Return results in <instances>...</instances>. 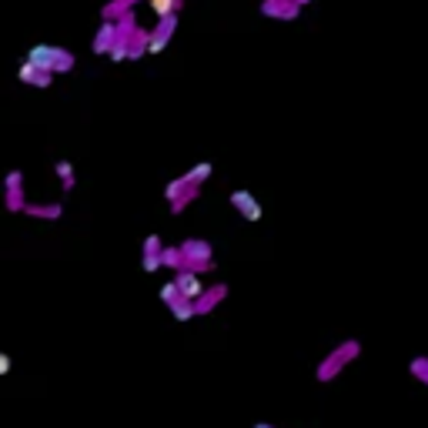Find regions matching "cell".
<instances>
[{
    "label": "cell",
    "mask_w": 428,
    "mask_h": 428,
    "mask_svg": "<svg viewBox=\"0 0 428 428\" xmlns=\"http://www.w3.org/2000/svg\"><path fill=\"white\" fill-rule=\"evenodd\" d=\"M27 61L41 67V71H51V74H67L74 67V54L64 51V47H51V44H33L27 51Z\"/></svg>",
    "instance_id": "cell-1"
},
{
    "label": "cell",
    "mask_w": 428,
    "mask_h": 428,
    "mask_svg": "<svg viewBox=\"0 0 428 428\" xmlns=\"http://www.w3.org/2000/svg\"><path fill=\"white\" fill-rule=\"evenodd\" d=\"M177 31V14H167V17H157V27L151 31V41H147V54H161L167 44H171V37Z\"/></svg>",
    "instance_id": "cell-2"
},
{
    "label": "cell",
    "mask_w": 428,
    "mask_h": 428,
    "mask_svg": "<svg viewBox=\"0 0 428 428\" xmlns=\"http://www.w3.org/2000/svg\"><path fill=\"white\" fill-rule=\"evenodd\" d=\"M261 14L264 17H275V21H298L301 17V4L298 0H264Z\"/></svg>",
    "instance_id": "cell-3"
},
{
    "label": "cell",
    "mask_w": 428,
    "mask_h": 428,
    "mask_svg": "<svg viewBox=\"0 0 428 428\" xmlns=\"http://www.w3.org/2000/svg\"><path fill=\"white\" fill-rule=\"evenodd\" d=\"M118 37H121V24H114L108 17L98 27V33H94V54H110V47L118 44Z\"/></svg>",
    "instance_id": "cell-4"
},
{
    "label": "cell",
    "mask_w": 428,
    "mask_h": 428,
    "mask_svg": "<svg viewBox=\"0 0 428 428\" xmlns=\"http://www.w3.org/2000/svg\"><path fill=\"white\" fill-rule=\"evenodd\" d=\"M51 71H41L33 61H24L21 64V80L24 84H33V88H51Z\"/></svg>",
    "instance_id": "cell-5"
},
{
    "label": "cell",
    "mask_w": 428,
    "mask_h": 428,
    "mask_svg": "<svg viewBox=\"0 0 428 428\" xmlns=\"http://www.w3.org/2000/svg\"><path fill=\"white\" fill-rule=\"evenodd\" d=\"M231 204L241 211L248 221H258V218H261V204H258V201H254L248 191H234V194H231Z\"/></svg>",
    "instance_id": "cell-6"
},
{
    "label": "cell",
    "mask_w": 428,
    "mask_h": 428,
    "mask_svg": "<svg viewBox=\"0 0 428 428\" xmlns=\"http://www.w3.org/2000/svg\"><path fill=\"white\" fill-rule=\"evenodd\" d=\"M134 4H137V0H110V4H104V11H100V17H104V21H118V17H121V14H127V11H134Z\"/></svg>",
    "instance_id": "cell-7"
},
{
    "label": "cell",
    "mask_w": 428,
    "mask_h": 428,
    "mask_svg": "<svg viewBox=\"0 0 428 428\" xmlns=\"http://www.w3.org/2000/svg\"><path fill=\"white\" fill-rule=\"evenodd\" d=\"M151 7L157 17H167V14H177L184 7V0H151Z\"/></svg>",
    "instance_id": "cell-8"
},
{
    "label": "cell",
    "mask_w": 428,
    "mask_h": 428,
    "mask_svg": "<svg viewBox=\"0 0 428 428\" xmlns=\"http://www.w3.org/2000/svg\"><path fill=\"white\" fill-rule=\"evenodd\" d=\"M177 285H181V298H198L201 295V285L194 275H181L177 278Z\"/></svg>",
    "instance_id": "cell-9"
},
{
    "label": "cell",
    "mask_w": 428,
    "mask_h": 428,
    "mask_svg": "<svg viewBox=\"0 0 428 428\" xmlns=\"http://www.w3.org/2000/svg\"><path fill=\"white\" fill-rule=\"evenodd\" d=\"M24 211H27V214H37V218H61V204H54V208H33V204H27V208H24Z\"/></svg>",
    "instance_id": "cell-10"
},
{
    "label": "cell",
    "mask_w": 428,
    "mask_h": 428,
    "mask_svg": "<svg viewBox=\"0 0 428 428\" xmlns=\"http://www.w3.org/2000/svg\"><path fill=\"white\" fill-rule=\"evenodd\" d=\"M211 174V165H208V161H204V165H198V167H194V171H187V181H191V184H201V181H204V177H208Z\"/></svg>",
    "instance_id": "cell-11"
},
{
    "label": "cell",
    "mask_w": 428,
    "mask_h": 428,
    "mask_svg": "<svg viewBox=\"0 0 428 428\" xmlns=\"http://www.w3.org/2000/svg\"><path fill=\"white\" fill-rule=\"evenodd\" d=\"M174 315L177 318H191V311H194V308H191V298H181V301H174Z\"/></svg>",
    "instance_id": "cell-12"
},
{
    "label": "cell",
    "mask_w": 428,
    "mask_h": 428,
    "mask_svg": "<svg viewBox=\"0 0 428 428\" xmlns=\"http://www.w3.org/2000/svg\"><path fill=\"white\" fill-rule=\"evenodd\" d=\"M57 174L64 177V187H67V191L74 187V177H71V165H67V161H61V165H57Z\"/></svg>",
    "instance_id": "cell-13"
},
{
    "label": "cell",
    "mask_w": 428,
    "mask_h": 428,
    "mask_svg": "<svg viewBox=\"0 0 428 428\" xmlns=\"http://www.w3.org/2000/svg\"><path fill=\"white\" fill-rule=\"evenodd\" d=\"M177 291H181V285H177V281H174V285H167L165 291H161V298H165L167 305H174V301H177Z\"/></svg>",
    "instance_id": "cell-14"
},
{
    "label": "cell",
    "mask_w": 428,
    "mask_h": 428,
    "mask_svg": "<svg viewBox=\"0 0 428 428\" xmlns=\"http://www.w3.org/2000/svg\"><path fill=\"white\" fill-rule=\"evenodd\" d=\"M415 372H422L418 378H425V382H428V365L425 362H415Z\"/></svg>",
    "instance_id": "cell-15"
},
{
    "label": "cell",
    "mask_w": 428,
    "mask_h": 428,
    "mask_svg": "<svg viewBox=\"0 0 428 428\" xmlns=\"http://www.w3.org/2000/svg\"><path fill=\"white\" fill-rule=\"evenodd\" d=\"M254 428H271V425H254Z\"/></svg>",
    "instance_id": "cell-16"
},
{
    "label": "cell",
    "mask_w": 428,
    "mask_h": 428,
    "mask_svg": "<svg viewBox=\"0 0 428 428\" xmlns=\"http://www.w3.org/2000/svg\"><path fill=\"white\" fill-rule=\"evenodd\" d=\"M298 4H308V0H298Z\"/></svg>",
    "instance_id": "cell-17"
}]
</instances>
